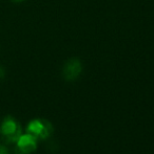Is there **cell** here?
I'll return each instance as SVG.
<instances>
[{"instance_id":"3","label":"cell","mask_w":154,"mask_h":154,"mask_svg":"<svg viewBox=\"0 0 154 154\" xmlns=\"http://www.w3.org/2000/svg\"><path fill=\"white\" fill-rule=\"evenodd\" d=\"M37 148V138L30 133L21 134L16 142V149H18L23 154H30Z\"/></svg>"},{"instance_id":"2","label":"cell","mask_w":154,"mask_h":154,"mask_svg":"<svg viewBox=\"0 0 154 154\" xmlns=\"http://www.w3.org/2000/svg\"><path fill=\"white\" fill-rule=\"evenodd\" d=\"M27 131L28 133L34 135L36 138L45 140L53 132V126L49 121L36 119V120H33L29 123L27 127Z\"/></svg>"},{"instance_id":"6","label":"cell","mask_w":154,"mask_h":154,"mask_svg":"<svg viewBox=\"0 0 154 154\" xmlns=\"http://www.w3.org/2000/svg\"><path fill=\"white\" fill-rule=\"evenodd\" d=\"M4 75H5V72H4V69L2 68V67H0V79H1V78H3Z\"/></svg>"},{"instance_id":"4","label":"cell","mask_w":154,"mask_h":154,"mask_svg":"<svg viewBox=\"0 0 154 154\" xmlns=\"http://www.w3.org/2000/svg\"><path fill=\"white\" fill-rule=\"evenodd\" d=\"M82 70V65L81 62L78 59H70L68 62L64 64V69H62V73L64 77L68 81H73L76 80L79 75L81 73Z\"/></svg>"},{"instance_id":"7","label":"cell","mask_w":154,"mask_h":154,"mask_svg":"<svg viewBox=\"0 0 154 154\" xmlns=\"http://www.w3.org/2000/svg\"><path fill=\"white\" fill-rule=\"evenodd\" d=\"M13 1H15V2H21V1H23V0H13Z\"/></svg>"},{"instance_id":"1","label":"cell","mask_w":154,"mask_h":154,"mask_svg":"<svg viewBox=\"0 0 154 154\" xmlns=\"http://www.w3.org/2000/svg\"><path fill=\"white\" fill-rule=\"evenodd\" d=\"M0 133H1L3 140L10 144L16 143L22 134L20 125L12 116H6L2 121L1 125H0Z\"/></svg>"},{"instance_id":"5","label":"cell","mask_w":154,"mask_h":154,"mask_svg":"<svg viewBox=\"0 0 154 154\" xmlns=\"http://www.w3.org/2000/svg\"><path fill=\"white\" fill-rule=\"evenodd\" d=\"M0 154H8V149L4 146H2V145H0Z\"/></svg>"}]
</instances>
